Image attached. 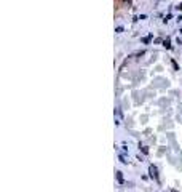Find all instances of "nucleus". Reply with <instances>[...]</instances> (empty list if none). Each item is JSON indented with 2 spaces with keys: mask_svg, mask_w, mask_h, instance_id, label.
<instances>
[{
  "mask_svg": "<svg viewBox=\"0 0 182 192\" xmlns=\"http://www.w3.org/2000/svg\"><path fill=\"white\" fill-rule=\"evenodd\" d=\"M150 175L157 178V168H155V167H150Z\"/></svg>",
  "mask_w": 182,
  "mask_h": 192,
  "instance_id": "nucleus-1",
  "label": "nucleus"
}]
</instances>
